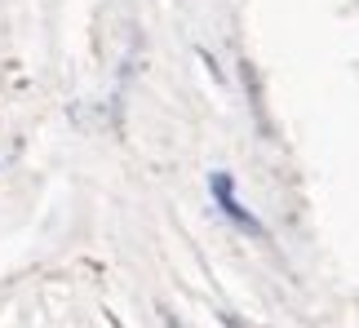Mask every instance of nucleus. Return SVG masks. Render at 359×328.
Listing matches in <instances>:
<instances>
[{"instance_id": "1", "label": "nucleus", "mask_w": 359, "mask_h": 328, "mask_svg": "<svg viewBox=\"0 0 359 328\" xmlns=\"http://www.w3.org/2000/svg\"><path fill=\"white\" fill-rule=\"evenodd\" d=\"M213 196H217V204H222V213H226L236 226L253 231V235L262 231V226H257V217H248V213H244V204H240L236 196H231V177H226V173H217V177H213Z\"/></svg>"}, {"instance_id": "2", "label": "nucleus", "mask_w": 359, "mask_h": 328, "mask_svg": "<svg viewBox=\"0 0 359 328\" xmlns=\"http://www.w3.org/2000/svg\"><path fill=\"white\" fill-rule=\"evenodd\" d=\"M240 76H244V85H248V98H253V111H262V89H257V71L253 67H240Z\"/></svg>"}, {"instance_id": "3", "label": "nucleus", "mask_w": 359, "mask_h": 328, "mask_svg": "<svg viewBox=\"0 0 359 328\" xmlns=\"http://www.w3.org/2000/svg\"><path fill=\"white\" fill-rule=\"evenodd\" d=\"M160 315H164V328H177V315H173V310H160Z\"/></svg>"}]
</instances>
